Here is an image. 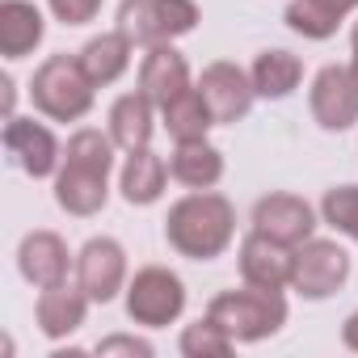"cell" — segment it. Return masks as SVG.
Returning <instances> with one entry per match:
<instances>
[{
	"mask_svg": "<svg viewBox=\"0 0 358 358\" xmlns=\"http://www.w3.org/2000/svg\"><path fill=\"white\" fill-rule=\"evenodd\" d=\"M164 241L177 257L215 262L236 241V207L215 190H190L164 215Z\"/></svg>",
	"mask_w": 358,
	"mask_h": 358,
	"instance_id": "6da1fadb",
	"label": "cell"
},
{
	"mask_svg": "<svg viewBox=\"0 0 358 358\" xmlns=\"http://www.w3.org/2000/svg\"><path fill=\"white\" fill-rule=\"evenodd\" d=\"M207 316L232 337V341H266L287 324V299L282 291H266V287H232L220 291L207 303Z\"/></svg>",
	"mask_w": 358,
	"mask_h": 358,
	"instance_id": "7a4b0ae2",
	"label": "cell"
},
{
	"mask_svg": "<svg viewBox=\"0 0 358 358\" xmlns=\"http://www.w3.org/2000/svg\"><path fill=\"white\" fill-rule=\"evenodd\" d=\"M93 89L97 85L85 76V68H80L76 55H47L34 68L30 101L51 122H80L93 110Z\"/></svg>",
	"mask_w": 358,
	"mask_h": 358,
	"instance_id": "3957f363",
	"label": "cell"
},
{
	"mask_svg": "<svg viewBox=\"0 0 358 358\" xmlns=\"http://www.w3.org/2000/svg\"><path fill=\"white\" fill-rule=\"evenodd\" d=\"M203 22L194 0H122L118 5V30L135 47H156L190 34Z\"/></svg>",
	"mask_w": 358,
	"mask_h": 358,
	"instance_id": "277c9868",
	"label": "cell"
},
{
	"mask_svg": "<svg viewBox=\"0 0 358 358\" xmlns=\"http://www.w3.org/2000/svg\"><path fill=\"white\" fill-rule=\"evenodd\" d=\"M127 316L143 329H169L186 312V282L169 266H143L127 282Z\"/></svg>",
	"mask_w": 358,
	"mask_h": 358,
	"instance_id": "5b68a950",
	"label": "cell"
},
{
	"mask_svg": "<svg viewBox=\"0 0 358 358\" xmlns=\"http://www.w3.org/2000/svg\"><path fill=\"white\" fill-rule=\"evenodd\" d=\"M350 278V253L337 241H303L295 245V266H291V291L303 299H329L345 287Z\"/></svg>",
	"mask_w": 358,
	"mask_h": 358,
	"instance_id": "8992f818",
	"label": "cell"
},
{
	"mask_svg": "<svg viewBox=\"0 0 358 358\" xmlns=\"http://www.w3.org/2000/svg\"><path fill=\"white\" fill-rule=\"evenodd\" d=\"M308 110L320 131H350L358 122V80H354L350 64H324L312 76Z\"/></svg>",
	"mask_w": 358,
	"mask_h": 358,
	"instance_id": "52a82bcc",
	"label": "cell"
},
{
	"mask_svg": "<svg viewBox=\"0 0 358 358\" xmlns=\"http://www.w3.org/2000/svg\"><path fill=\"white\" fill-rule=\"evenodd\" d=\"M5 152H9V160L26 173V177H34V182H43V177H55L59 173V164H64V148H59V139H55V131L51 127H43V122H34V118H5Z\"/></svg>",
	"mask_w": 358,
	"mask_h": 358,
	"instance_id": "ba28073f",
	"label": "cell"
},
{
	"mask_svg": "<svg viewBox=\"0 0 358 358\" xmlns=\"http://www.w3.org/2000/svg\"><path fill=\"white\" fill-rule=\"evenodd\" d=\"M249 224H253V232H262V236L295 249V245L312 241V232H316V207L308 199H299V194L274 190V194H266V199L253 203Z\"/></svg>",
	"mask_w": 358,
	"mask_h": 358,
	"instance_id": "9c48e42d",
	"label": "cell"
},
{
	"mask_svg": "<svg viewBox=\"0 0 358 358\" xmlns=\"http://www.w3.org/2000/svg\"><path fill=\"white\" fill-rule=\"evenodd\" d=\"M76 282L93 303H110L118 299V291H127V249L114 236H93L85 241V249L76 253Z\"/></svg>",
	"mask_w": 358,
	"mask_h": 358,
	"instance_id": "30bf717a",
	"label": "cell"
},
{
	"mask_svg": "<svg viewBox=\"0 0 358 358\" xmlns=\"http://www.w3.org/2000/svg\"><path fill=\"white\" fill-rule=\"evenodd\" d=\"M199 93H203V101H207L215 127H232V122H241V118L253 110V97H257L249 72L236 68V64H228V59H215V64L203 68V76H199Z\"/></svg>",
	"mask_w": 358,
	"mask_h": 358,
	"instance_id": "8fae6325",
	"label": "cell"
},
{
	"mask_svg": "<svg viewBox=\"0 0 358 358\" xmlns=\"http://www.w3.org/2000/svg\"><path fill=\"white\" fill-rule=\"evenodd\" d=\"M17 270L30 287H55V282H68V274L76 270V257L68 253V241L59 232H26L22 245H17Z\"/></svg>",
	"mask_w": 358,
	"mask_h": 358,
	"instance_id": "7c38bea8",
	"label": "cell"
},
{
	"mask_svg": "<svg viewBox=\"0 0 358 358\" xmlns=\"http://www.w3.org/2000/svg\"><path fill=\"white\" fill-rule=\"evenodd\" d=\"M186 89H194V80H190V64H186L182 51H177L173 43L143 47V59H139V93L156 110H164L173 97H182Z\"/></svg>",
	"mask_w": 358,
	"mask_h": 358,
	"instance_id": "4fadbf2b",
	"label": "cell"
},
{
	"mask_svg": "<svg viewBox=\"0 0 358 358\" xmlns=\"http://www.w3.org/2000/svg\"><path fill=\"white\" fill-rule=\"evenodd\" d=\"M236 266H241V278L249 287H266V291H287L291 287V266H295V249L262 236V232H249L241 241V253H236Z\"/></svg>",
	"mask_w": 358,
	"mask_h": 358,
	"instance_id": "5bb4252c",
	"label": "cell"
},
{
	"mask_svg": "<svg viewBox=\"0 0 358 358\" xmlns=\"http://www.w3.org/2000/svg\"><path fill=\"white\" fill-rule=\"evenodd\" d=\"M89 303H93V299L80 291V282H76V287H68V282L43 287V291H38V299H34V320H38V333H43V337H51V341L72 337V333L85 324Z\"/></svg>",
	"mask_w": 358,
	"mask_h": 358,
	"instance_id": "9a60e30c",
	"label": "cell"
},
{
	"mask_svg": "<svg viewBox=\"0 0 358 358\" xmlns=\"http://www.w3.org/2000/svg\"><path fill=\"white\" fill-rule=\"evenodd\" d=\"M55 203H59V211H68L76 220L97 215L110 203V173L80 169V164H68L64 160L59 173H55Z\"/></svg>",
	"mask_w": 358,
	"mask_h": 358,
	"instance_id": "2e32d148",
	"label": "cell"
},
{
	"mask_svg": "<svg viewBox=\"0 0 358 358\" xmlns=\"http://www.w3.org/2000/svg\"><path fill=\"white\" fill-rule=\"evenodd\" d=\"M47 22L43 9L30 0H0V55L5 59H26L43 47Z\"/></svg>",
	"mask_w": 358,
	"mask_h": 358,
	"instance_id": "e0dca14e",
	"label": "cell"
},
{
	"mask_svg": "<svg viewBox=\"0 0 358 358\" xmlns=\"http://www.w3.org/2000/svg\"><path fill=\"white\" fill-rule=\"evenodd\" d=\"M169 164L164 156H156L152 148H139V152H127V164L118 173V190L131 207H152L164 199V186H169Z\"/></svg>",
	"mask_w": 358,
	"mask_h": 358,
	"instance_id": "ac0fdd59",
	"label": "cell"
},
{
	"mask_svg": "<svg viewBox=\"0 0 358 358\" xmlns=\"http://www.w3.org/2000/svg\"><path fill=\"white\" fill-rule=\"evenodd\" d=\"M131 55H135V43H131L122 30L97 34V38H89V43L76 51V59H80L85 76H89L97 89H106V85L122 80V76H127V68H131Z\"/></svg>",
	"mask_w": 358,
	"mask_h": 358,
	"instance_id": "d6986e66",
	"label": "cell"
},
{
	"mask_svg": "<svg viewBox=\"0 0 358 358\" xmlns=\"http://www.w3.org/2000/svg\"><path fill=\"white\" fill-rule=\"evenodd\" d=\"M169 173L186 190H215L224 182V152L207 139L199 143H177L169 156Z\"/></svg>",
	"mask_w": 358,
	"mask_h": 358,
	"instance_id": "ffe728a7",
	"label": "cell"
},
{
	"mask_svg": "<svg viewBox=\"0 0 358 358\" xmlns=\"http://www.w3.org/2000/svg\"><path fill=\"white\" fill-rule=\"evenodd\" d=\"M152 131H156V106L135 89V93H122L114 106H110V139L122 148V152H139L152 143Z\"/></svg>",
	"mask_w": 358,
	"mask_h": 358,
	"instance_id": "44dd1931",
	"label": "cell"
},
{
	"mask_svg": "<svg viewBox=\"0 0 358 358\" xmlns=\"http://www.w3.org/2000/svg\"><path fill=\"white\" fill-rule=\"evenodd\" d=\"M249 80H253V93H257V97L282 101V97H291V93L299 89V80H303V59L291 55V51H282V47H270V51H262V55L253 59Z\"/></svg>",
	"mask_w": 358,
	"mask_h": 358,
	"instance_id": "7402d4cb",
	"label": "cell"
},
{
	"mask_svg": "<svg viewBox=\"0 0 358 358\" xmlns=\"http://www.w3.org/2000/svg\"><path fill=\"white\" fill-rule=\"evenodd\" d=\"M160 122H164V131H169L173 143H199V139H207V131L215 127V118H211V110H207L199 85L186 89L182 97H173V101L160 110Z\"/></svg>",
	"mask_w": 358,
	"mask_h": 358,
	"instance_id": "603a6c76",
	"label": "cell"
},
{
	"mask_svg": "<svg viewBox=\"0 0 358 358\" xmlns=\"http://www.w3.org/2000/svg\"><path fill=\"white\" fill-rule=\"evenodd\" d=\"M287 30H295L299 38L308 43H324L337 34V26L345 22V13L337 5H329V0H291L287 13H282Z\"/></svg>",
	"mask_w": 358,
	"mask_h": 358,
	"instance_id": "cb8c5ba5",
	"label": "cell"
},
{
	"mask_svg": "<svg viewBox=\"0 0 358 358\" xmlns=\"http://www.w3.org/2000/svg\"><path fill=\"white\" fill-rule=\"evenodd\" d=\"M114 139H110V131L101 135L97 127H80V131H72L68 135V143H64V160L68 164H80V169H97V173H110L114 169Z\"/></svg>",
	"mask_w": 358,
	"mask_h": 358,
	"instance_id": "d4e9b609",
	"label": "cell"
},
{
	"mask_svg": "<svg viewBox=\"0 0 358 358\" xmlns=\"http://www.w3.org/2000/svg\"><path fill=\"white\" fill-rule=\"evenodd\" d=\"M177 350H182L186 358H228V354L236 350V341H232L211 316H203V320H194V324L182 329V341H177Z\"/></svg>",
	"mask_w": 358,
	"mask_h": 358,
	"instance_id": "484cf974",
	"label": "cell"
},
{
	"mask_svg": "<svg viewBox=\"0 0 358 358\" xmlns=\"http://www.w3.org/2000/svg\"><path fill=\"white\" fill-rule=\"evenodd\" d=\"M320 220L358 245V186H333L320 199Z\"/></svg>",
	"mask_w": 358,
	"mask_h": 358,
	"instance_id": "4316f807",
	"label": "cell"
},
{
	"mask_svg": "<svg viewBox=\"0 0 358 358\" xmlns=\"http://www.w3.org/2000/svg\"><path fill=\"white\" fill-rule=\"evenodd\" d=\"M59 26H89L101 13V0H47Z\"/></svg>",
	"mask_w": 358,
	"mask_h": 358,
	"instance_id": "83f0119b",
	"label": "cell"
},
{
	"mask_svg": "<svg viewBox=\"0 0 358 358\" xmlns=\"http://www.w3.org/2000/svg\"><path fill=\"white\" fill-rule=\"evenodd\" d=\"M97 354L110 358V354H127V358H152V341L143 337H131V333H114V337H101L97 341Z\"/></svg>",
	"mask_w": 358,
	"mask_h": 358,
	"instance_id": "f1b7e54d",
	"label": "cell"
},
{
	"mask_svg": "<svg viewBox=\"0 0 358 358\" xmlns=\"http://www.w3.org/2000/svg\"><path fill=\"white\" fill-rule=\"evenodd\" d=\"M341 345L358 354V308H354V312L345 316V324H341Z\"/></svg>",
	"mask_w": 358,
	"mask_h": 358,
	"instance_id": "f546056e",
	"label": "cell"
},
{
	"mask_svg": "<svg viewBox=\"0 0 358 358\" xmlns=\"http://www.w3.org/2000/svg\"><path fill=\"white\" fill-rule=\"evenodd\" d=\"M329 5H337L341 13H354V9H358V0H329Z\"/></svg>",
	"mask_w": 358,
	"mask_h": 358,
	"instance_id": "4dcf8cb0",
	"label": "cell"
},
{
	"mask_svg": "<svg viewBox=\"0 0 358 358\" xmlns=\"http://www.w3.org/2000/svg\"><path fill=\"white\" fill-rule=\"evenodd\" d=\"M350 47H354V55H358V22H354V30H350Z\"/></svg>",
	"mask_w": 358,
	"mask_h": 358,
	"instance_id": "1f68e13d",
	"label": "cell"
},
{
	"mask_svg": "<svg viewBox=\"0 0 358 358\" xmlns=\"http://www.w3.org/2000/svg\"><path fill=\"white\" fill-rule=\"evenodd\" d=\"M350 72H354V80H358V55H354V59H350Z\"/></svg>",
	"mask_w": 358,
	"mask_h": 358,
	"instance_id": "d6a6232c",
	"label": "cell"
}]
</instances>
